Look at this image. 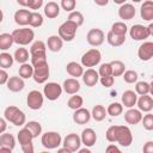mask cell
<instances>
[{"label": "cell", "instance_id": "f6af8a7d", "mask_svg": "<svg viewBox=\"0 0 153 153\" xmlns=\"http://www.w3.org/2000/svg\"><path fill=\"white\" fill-rule=\"evenodd\" d=\"M68 20L72 22V23H74V24L79 27V26H81V25L84 24V16H82V13L79 12V11H73L72 13H69Z\"/></svg>", "mask_w": 153, "mask_h": 153}, {"label": "cell", "instance_id": "3957f363", "mask_svg": "<svg viewBox=\"0 0 153 153\" xmlns=\"http://www.w3.org/2000/svg\"><path fill=\"white\" fill-rule=\"evenodd\" d=\"M12 36H13V39H14V43L18 44V45H27L30 44L33 38H35V32L32 29H29V27H22V29H16L13 30L12 32Z\"/></svg>", "mask_w": 153, "mask_h": 153}, {"label": "cell", "instance_id": "6da1fadb", "mask_svg": "<svg viewBox=\"0 0 153 153\" xmlns=\"http://www.w3.org/2000/svg\"><path fill=\"white\" fill-rule=\"evenodd\" d=\"M105 137L109 142H117L122 147H129L133 142V134L128 126H111L106 129Z\"/></svg>", "mask_w": 153, "mask_h": 153}, {"label": "cell", "instance_id": "4316f807", "mask_svg": "<svg viewBox=\"0 0 153 153\" xmlns=\"http://www.w3.org/2000/svg\"><path fill=\"white\" fill-rule=\"evenodd\" d=\"M25 86L24 79H22L20 76H11L8 82H7V88L11 92H20Z\"/></svg>", "mask_w": 153, "mask_h": 153}, {"label": "cell", "instance_id": "74e56055", "mask_svg": "<svg viewBox=\"0 0 153 153\" xmlns=\"http://www.w3.org/2000/svg\"><path fill=\"white\" fill-rule=\"evenodd\" d=\"M110 31L114 32L115 35H118V36H126L128 32V26L126 25L124 22H116L111 25Z\"/></svg>", "mask_w": 153, "mask_h": 153}, {"label": "cell", "instance_id": "f5cc1de1", "mask_svg": "<svg viewBox=\"0 0 153 153\" xmlns=\"http://www.w3.org/2000/svg\"><path fill=\"white\" fill-rule=\"evenodd\" d=\"M10 78L11 76H8V73L5 69H0V84L1 85H7Z\"/></svg>", "mask_w": 153, "mask_h": 153}, {"label": "cell", "instance_id": "4fadbf2b", "mask_svg": "<svg viewBox=\"0 0 153 153\" xmlns=\"http://www.w3.org/2000/svg\"><path fill=\"white\" fill-rule=\"evenodd\" d=\"M137 56L141 61H149L153 57V42H143L137 49Z\"/></svg>", "mask_w": 153, "mask_h": 153}, {"label": "cell", "instance_id": "f1b7e54d", "mask_svg": "<svg viewBox=\"0 0 153 153\" xmlns=\"http://www.w3.org/2000/svg\"><path fill=\"white\" fill-rule=\"evenodd\" d=\"M0 147H7L13 149L16 147V139L10 133H4L0 135Z\"/></svg>", "mask_w": 153, "mask_h": 153}, {"label": "cell", "instance_id": "603a6c76", "mask_svg": "<svg viewBox=\"0 0 153 153\" xmlns=\"http://www.w3.org/2000/svg\"><path fill=\"white\" fill-rule=\"evenodd\" d=\"M139 110L142 112H151V110L153 109V98L148 94L146 96H140L137 98V103H136Z\"/></svg>", "mask_w": 153, "mask_h": 153}, {"label": "cell", "instance_id": "d590c367", "mask_svg": "<svg viewBox=\"0 0 153 153\" xmlns=\"http://www.w3.org/2000/svg\"><path fill=\"white\" fill-rule=\"evenodd\" d=\"M112 68V76H121L126 72V65L120 60H114L110 62Z\"/></svg>", "mask_w": 153, "mask_h": 153}, {"label": "cell", "instance_id": "2e32d148", "mask_svg": "<svg viewBox=\"0 0 153 153\" xmlns=\"http://www.w3.org/2000/svg\"><path fill=\"white\" fill-rule=\"evenodd\" d=\"M135 13H136V10H135L134 5H131L129 2L123 4L118 8V17L121 19H123V20H130V19H133L135 17Z\"/></svg>", "mask_w": 153, "mask_h": 153}, {"label": "cell", "instance_id": "f546056e", "mask_svg": "<svg viewBox=\"0 0 153 153\" xmlns=\"http://www.w3.org/2000/svg\"><path fill=\"white\" fill-rule=\"evenodd\" d=\"M47 54V44L43 41H35L30 47V55Z\"/></svg>", "mask_w": 153, "mask_h": 153}, {"label": "cell", "instance_id": "91938a15", "mask_svg": "<svg viewBox=\"0 0 153 153\" xmlns=\"http://www.w3.org/2000/svg\"><path fill=\"white\" fill-rule=\"evenodd\" d=\"M0 153H12V149L7 147H0Z\"/></svg>", "mask_w": 153, "mask_h": 153}, {"label": "cell", "instance_id": "52a82bcc", "mask_svg": "<svg viewBox=\"0 0 153 153\" xmlns=\"http://www.w3.org/2000/svg\"><path fill=\"white\" fill-rule=\"evenodd\" d=\"M62 91H63V88L60 84L51 81V82L45 84V86L43 88V94L48 100L53 102V100H56L60 98V96L62 94Z\"/></svg>", "mask_w": 153, "mask_h": 153}, {"label": "cell", "instance_id": "277c9868", "mask_svg": "<svg viewBox=\"0 0 153 153\" xmlns=\"http://www.w3.org/2000/svg\"><path fill=\"white\" fill-rule=\"evenodd\" d=\"M76 30H78V26L69 22L68 19L66 22H63L60 26H59V36L61 37V39L63 42H71L75 38V35H76Z\"/></svg>", "mask_w": 153, "mask_h": 153}, {"label": "cell", "instance_id": "7a4b0ae2", "mask_svg": "<svg viewBox=\"0 0 153 153\" xmlns=\"http://www.w3.org/2000/svg\"><path fill=\"white\" fill-rule=\"evenodd\" d=\"M4 117L7 122H10L14 126H18V127L26 124V116H25L24 111L14 105H10L5 109Z\"/></svg>", "mask_w": 153, "mask_h": 153}, {"label": "cell", "instance_id": "ac0fdd59", "mask_svg": "<svg viewBox=\"0 0 153 153\" xmlns=\"http://www.w3.org/2000/svg\"><path fill=\"white\" fill-rule=\"evenodd\" d=\"M121 100H122V105L123 106H126L128 109H131L137 103V94L133 90H127V91H124L122 93Z\"/></svg>", "mask_w": 153, "mask_h": 153}, {"label": "cell", "instance_id": "9a60e30c", "mask_svg": "<svg viewBox=\"0 0 153 153\" xmlns=\"http://www.w3.org/2000/svg\"><path fill=\"white\" fill-rule=\"evenodd\" d=\"M80 137H81L82 145H85V147H87V148L94 146V143L97 141V134L92 128H85L81 131Z\"/></svg>", "mask_w": 153, "mask_h": 153}, {"label": "cell", "instance_id": "7bdbcfd3", "mask_svg": "<svg viewBox=\"0 0 153 153\" xmlns=\"http://www.w3.org/2000/svg\"><path fill=\"white\" fill-rule=\"evenodd\" d=\"M42 24H43V16L39 12H37V11L31 12L29 25L31 27H39V26H42Z\"/></svg>", "mask_w": 153, "mask_h": 153}, {"label": "cell", "instance_id": "b9f144b4", "mask_svg": "<svg viewBox=\"0 0 153 153\" xmlns=\"http://www.w3.org/2000/svg\"><path fill=\"white\" fill-rule=\"evenodd\" d=\"M24 127L30 130V133L33 135V137H37L38 135L42 134V126L37 121H29Z\"/></svg>", "mask_w": 153, "mask_h": 153}, {"label": "cell", "instance_id": "5b68a950", "mask_svg": "<svg viewBox=\"0 0 153 153\" xmlns=\"http://www.w3.org/2000/svg\"><path fill=\"white\" fill-rule=\"evenodd\" d=\"M62 137L60 135V133L57 131H47L44 134H42L41 136V142L43 145V147H45L47 149H55L57 148L60 145H62Z\"/></svg>", "mask_w": 153, "mask_h": 153}, {"label": "cell", "instance_id": "9c48e42d", "mask_svg": "<svg viewBox=\"0 0 153 153\" xmlns=\"http://www.w3.org/2000/svg\"><path fill=\"white\" fill-rule=\"evenodd\" d=\"M129 36L134 41H145L151 36L148 26L141 25V24H135L129 29Z\"/></svg>", "mask_w": 153, "mask_h": 153}, {"label": "cell", "instance_id": "8fae6325", "mask_svg": "<svg viewBox=\"0 0 153 153\" xmlns=\"http://www.w3.org/2000/svg\"><path fill=\"white\" fill-rule=\"evenodd\" d=\"M62 145L65 148L72 151V152H76L80 149V146L82 145L81 142V137L75 134V133H71V134H67L62 141Z\"/></svg>", "mask_w": 153, "mask_h": 153}, {"label": "cell", "instance_id": "11a10c76", "mask_svg": "<svg viewBox=\"0 0 153 153\" xmlns=\"http://www.w3.org/2000/svg\"><path fill=\"white\" fill-rule=\"evenodd\" d=\"M105 153H122V151H121L116 145L110 143V145L106 146V148H105Z\"/></svg>", "mask_w": 153, "mask_h": 153}, {"label": "cell", "instance_id": "7dc6e473", "mask_svg": "<svg viewBox=\"0 0 153 153\" xmlns=\"http://www.w3.org/2000/svg\"><path fill=\"white\" fill-rule=\"evenodd\" d=\"M137 79H139V74H137V72H135L133 69H128L123 74V80L127 84H136Z\"/></svg>", "mask_w": 153, "mask_h": 153}, {"label": "cell", "instance_id": "4dcf8cb0", "mask_svg": "<svg viewBox=\"0 0 153 153\" xmlns=\"http://www.w3.org/2000/svg\"><path fill=\"white\" fill-rule=\"evenodd\" d=\"M17 139H18L20 146H23V145H25V143L32 142V140H33L35 137H33V135L30 133V130L26 129V128L24 127L23 129H20V130L18 131V134H17Z\"/></svg>", "mask_w": 153, "mask_h": 153}, {"label": "cell", "instance_id": "ffe728a7", "mask_svg": "<svg viewBox=\"0 0 153 153\" xmlns=\"http://www.w3.org/2000/svg\"><path fill=\"white\" fill-rule=\"evenodd\" d=\"M142 114L139 109H128L126 112H124V121L128 123V124H137L142 121Z\"/></svg>", "mask_w": 153, "mask_h": 153}, {"label": "cell", "instance_id": "f907efd6", "mask_svg": "<svg viewBox=\"0 0 153 153\" xmlns=\"http://www.w3.org/2000/svg\"><path fill=\"white\" fill-rule=\"evenodd\" d=\"M60 6H61V8L65 10L66 12L72 13V12L74 11L75 6H76V1H75V0H62L61 4H60Z\"/></svg>", "mask_w": 153, "mask_h": 153}, {"label": "cell", "instance_id": "ab89813d", "mask_svg": "<svg viewBox=\"0 0 153 153\" xmlns=\"http://www.w3.org/2000/svg\"><path fill=\"white\" fill-rule=\"evenodd\" d=\"M20 6L27 7L30 10H39L43 6V0H18L17 1Z\"/></svg>", "mask_w": 153, "mask_h": 153}, {"label": "cell", "instance_id": "bcb514c9", "mask_svg": "<svg viewBox=\"0 0 153 153\" xmlns=\"http://www.w3.org/2000/svg\"><path fill=\"white\" fill-rule=\"evenodd\" d=\"M48 60H47V54H41V55H32L31 56V65L33 66V68L47 65Z\"/></svg>", "mask_w": 153, "mask_h": 153}, {"label": "cell", "instance_id": "5bb4252c", "mask_svg": "<svg viewBox=\"0 0 153 153\" xmlns=\"http://www.w3.org/2000/svg\"><path fill=\"white\" fill-rule=\"evenodd\" d=\"M81 78H82L84 84H85L86 86H88V87H93V86L99 81V79H100L99 73H98L96 69H93V68H87V69L84 72V74H82Z\"/></svg>", "mask_w": 153, "mask_h": 153}, {"label": "cell", "instance_id": "484cf974", "mask_svg": "<svg viewBox=\"0 0 153 153\" xmlns=\"http://www.w3.org/2000/svg\"><path fill=\"white\" fill-rule=\"evenodd\" d=\"M60 5L55 1H49L44 5V16L49 19H54L60 14Z\"/></svg>", "mask_w": 153, "mask_h": 153}, {"label": "cell", "instance_id": "e575fe53", "mask_svg": "<svg viewBox=\"0 0 153 153\" xmlns=\"http://www.w3.org/2000/svg\"><path fill=\"white\" fill-rule=\"evenodd\" d=\"M33 72H35V68L31 63H24V65H20L19 67V76L22 79H30L33 76Z\"/></svg>", "mask_w": 153, "mask_h": 153}, {"label": "cell", "instance_id": "f35d334b", "mask_svg": "<svg viewBox=\"0 0 153 153\" xmlns=\"http://www.w3.org/2000/svg\"><path fill=\"white\" fill-rule=\"evenodd\" d=\"M13 62H14V57L11 54H8L6 51H2L0 54V67H1V69H6V68L12 67Z\"/></svg>", "mask_w": 153, "mask_h": 153}, {"label": "cell", "instance_id": "d6a6232c", "mask_svg": "<svg viewBox=\"0 0 153 153\" xmlns=\"http://www.w3.org/2000/svg\"><path fill=\"white\" fill-rule=\"evenodd\" d=\"M13 57H14V61H17L20 65L27 63V61H29V51H27L26 48H18V49H16V51L13 54Z\"/></svg>", "mask_w": 153, "mask_h": 153}, {"label": "cell", "instance_id": "c3c4849f", "mask_svg": "<svg viewBox=\"0 0 153 153\" xmlns=\"http://www.w3.org/2000/svg\"><path fill=\"white\" fill-rule=\"evenodd\" d=\"M98 73H99V76H100V78L112 75V68H111L110 62H109V63H102V65L99 66Z\"/></svg>", "mask_w": 153, "mask_h": 153}, {"label": "cell", "instance_id": "be15d7a7", "mask_svg": "<svg viewBox=\"0 0 153 153\" xmlns=\"http://www.w3.org/2000/svg\"><path fill=\"white\" fill-rule=\"evenodd\" d=\"M149 94H151V97L153 98V80L149 82Z\"/></svg>", "mask_w": 153, "mask_h": 153}, {"label": "cell", "instance_id": "83f0119b", "mask_svg": "<svg viewBox=\"0 0 153 153\" xmlns=\"http://www.w3.org/2000/svg\"><path fill=\"white\" fill-rule=\"evenodd\" d=\"M91 115H92V118H93L96 122H100V121H103V120L106 117L108 111H106V109H105L103 105L97 104V105L93 106V109H92V111H91Z\"/></svg>", "mask_w": 153, "mask_h": 153}, {"label": "cell", "instance_id": "44dd1931", "mask_svg": "<svg viewBox=\"0 0 153 153\" xmlns=\"http://www.w3.org/2000/svg\"><path fill=\"white\" fill-rule=\"evenodd\" d=\"M62 88L67 94H76L80 90V82L78 81V79L68 78L63 81Z\"/></svg>", "mask_w": 153, "mask_h": 153}, {"label": "cell", "instance_id": "30bf717a", "mask_svg": "<svg viewBox=\"0 0 153 153\" xmlns=\"http://www.w3.org/2000/svg\"><path fill=\"white\" fill-rule=\"evenodd\" d=\"M105 39V35L103 32V30L98 29V27H94V29H91L87 35H86V41L92 47H99L103 44Z\"/></svg>", "mask_w": 153, "mask_h": 153}, {"label": "cell", "instance_id": "681fc988", "mask_svg": "<svg viewBox=\"0 0 153 153\" xmlns=\"http://www.w3.org/2000/svg\"><path fill=\"white\" fill-rule=\"evenodd\" d=\"M142 126H143V128L146 129V130H153V114H151V112H148L147 115H145L143 117H142Z\"/></svg>", "mask_w": 153, "mask_h": 153}, {"label": "cell", "instance_id": "94428289", "mask_svg": "<svg viewBox=\"0 0 153 153\" xmlns=\"http://www.w3.org/2000/svg\"><path fill=\"white\" fill-rule=\"evenodd\" d=\"M57 153H73V152L69 151V149H67V148H65V147H62V148H59L57 149Z\"/></svg>", "mask_w": 153, "mask_h": 153}, {"label": "cell", "instance_id": "ba28073f", "mask_svg": "<svg viewBox=\"0 0 153 153\" xmlns=\"http://www.w3.org/2000/svg\"><path fill=\"white\" fill-rule=\"evenodd\" d=\"M44 102V94H42L37 90H32L27 93L26 104L31 110H39Z\"/></svg>", "mask_w": 153, "mask_h": 153}, {"label": "cell", "instance_id": "03108f58", "mask_svg": "<svg viewBox=\"0 0 153 153\" xmlns=\"http://www.w3.org/2000/svg\"><path fill=\"white\" fill-rule=\"evenodd\" d=\"M41 153H49L48 151H43V152H41Z\"/></svg>", "mask_w": 153, "mask_h": 153}, {"label": "cell", "instance_id": "d6986e66", "mask_svg": "<svg viewBox=\"0 0 153 153\" xmlns=\"http://www.w3.org/2000/svg\"><path fill=\"white\" fill-rule=\"evenodd\" d=\"M91 117H92V115L86 108H80V109L75 110L73 114V121L76 124H86V123H88Z\"/></svg>", "mask_w": 153, "mask_h": 153}, {"label": "cell", "instance_id": "60d3db41", "mask_svg": "<svg viewBox=\"0 0 153 153\" xmlns=\"http://www.w3.org/2000/svg\"><path fill=\"white\" fill-rule=\"evenodd\" d=\"M106 111H108V115H110L111 117H117L123 112V105L122 103H117V102L111 103L106 108Z\"/></svg>", "mask_w": 153, "mask_h": 153}, {"label": "cell", "instance_id": "e0dca14e", "mask_svg": "<svg viewBox=\"0 0 153 153\" xmlns=\"http://www.w3.org/2000/svg\"><path fill=\"white\" fill-rule=\"evenodd\" d=\"M30 16H31V11H29L26 8H20L14 12L13 19H14L16 24H18L20 26H26V25H29Z\"/></svg>", "mask_w": 153, "mask_h": 153}, {"label": "cell", "instance_id": "816d5d0a", "mask_svg": "<svg viewBox=\"0 0 153 153\" xmlns=\"http://www.w3.org/2000/svg\"><path fill=\"white\" fill-rule=\"evenodd\" d=\"M99 81H100V84H102L104 87H111V86L114 85L115 78H114L112 75H110V76H104V78H100Z\"/></svg>", "mask_w": 153, "mask_h": 153}, {"label": "cell", "instance_id": "836d02e7", "mask_svg": "<svg viewBox=\"0 0 153 153\" xmlns=\"http://www.w3.org/2000/svg\"><path fill=\"white\" fill-rule=\"evenodd\" d=\"M13 43H14V39H13L12 33H1L0 35V49L2 51L10 49Z\"/></svg>", "mask_w": 153, "mask_h": 153}, {"label": "cell", "instance_id": "9f6ffc18", "mask_svg": "<svg viewBox=\"0 0 153 153\" xmlns=\"http://www.w3.org/2000/svg\"><path fill=\"white\" fill-rule=\"evenodd\" d=\"M142 153H153V141H147L143 145Z\"/></svg>", "mask_w": 153, "mask_h": 153}, {"label": "cell", "instance_id": "6125c7cd", "mask_svg": "<svg viewBox=\"0 0 153 153\" xmlns=\"http://www.w3.org/2000/svg\"><path fill=\"white\" fill-rule=\"evenodd\" d=\"M78 153H92V152H91V149H90V148L85 147V148H81V149H79V151H78Z\"/></svg>", "mask_w": 153, "mask_h": 153}, {"label": "cell", "instance_id": "7c38bea8", "mask_svg": "<svg viewBox=\"0 0 153 153\" xmlns=\"http://www.w3.org/2000/svg\"><path fill=\"white\" fill-rule=\"evenodd\" d=\"M49 74H50V69H49V65L47 63V65H43V66H39V67L35 68L32 79L37 84H44L48 80Z\"/></svg>", "mask_w": 153, "mask_h": 153}, {"label": "cell", "instance_id": "680465c9", "mask_svg": "<svg viewBox=\"0 0 153 153\" xmlns=\"http://www.w3.org/2000/svg\"><path fill=\"white\" fill-rule=\"evenodd\" d=\"M94 4L98 6H105L109 4V0H94Z\"/></svg>", "mask_w": 153, "mask_h": 153}, {"label": "cell", "instance_id": "8d00e7d4", "mask_svg": "<svg viewBox=\"0 0 153 153\" xmlns=\"http://www.w3.org/2000/svg\"><path fill=\"white\" fill-rule=\"evenodd\" d=\"M67 105H68L69 109H72V110L75 111V110H78V109L82 108V105H84V99H82L81 96L73 94V96H71V98L68 99Z\"/></svg>", "mask_w": 153, "mask_h": 153}, {"label": "cell", "instance_id": "8992f818", "mask_svg": "<svg viewBox=\"0 0 153 153\" xmlns=\"http://www.w3.org/2000/svg\"><path fill=\"white\" fill-rule=\"evenodd\" d=\"M102 60V54L98 49L92 48L90 50H87L85 54H82L81 56V65L82 67H87V68H92L97 65H99Z\"/></svg>", "mask_w": 153, "mask_h": 153}, {"label": "cell", "instance_id": "e7e4bbea", "mask_svg": "<svg viewBox=\"0 0 153 153\" xmlns=\"http://www.w3.org/2000/svg\"><path fill=\"white\" fill-rule=\"evenodd\" d=\"M148 30H149V33H151V36L153 37V23H151V24L148 25Z\"/></svg>", "mask_w": 153, "mask_h": 153}, {"label": "cell", "instance_id": "ee69618b", "mask_svg": "<svg viewBox=\"0 0 153 153\" xmlns=\"http://www.w3.org/2000/svg\"><path fill=\"white\" fill-rule=\"evenodd\" d=\"M135 92L139 96L149 94V82H147V81H137L135 84Z\"/></svg>", "mask_w": 153, "mask_h": 153}, {"label": "cell", "instance_id": "cb8c5ba5", "mask_svg": "<svg viewBox=\"0 0 153 153\" xmlns=\"http://www.w3.org/2000/svg\"><path fill=\"white\" fill-rule=\"evenodd\" d=\"M63 47V41L61 39V37L59 35H51L50 37H48L47 41V48L53 51V53H57L62 49Z\"/></svg>", "mask_w": 153, "mask_h": 153}, {"label": "cell", "instance_id": "db71d44e", "mask_svg": "<svg viewBox=\"0 0 153 153\" xmlns=\"http://www.w3.org/2000/svg\"><path fill=\"white\" fill-rule=\"evenodd\" d=\"M22 151H23V153H35L33 143H32V142H29V143L23 145V146H22Z\"/></svg>", "mask_w": 153, "mask_h": 153}, {"label": "cell", "instance_id": "1f68e13d", "mask_svg": "<svg viewBox=\"0 0 153 153\" xmlns=\"http://www.w3.org/2000/svg\"><path fill=\"white\" fill-rule=\"evenodd\" d=\"M106 41L111 47H121L126 42V36H118L114 32L109 31L106 35Z\"/></svg>", "mask_w": 153, "mask_h": 153}, {"label": "cell", "instance_id": "6f0895ef", "mask_svg": "<svg viewBox=\"0 0 153 153\" xmlns=\"http://www.w3.org/2000/svg\"><path fill=\"white\" fill-rule=\"evenodd\" d=\"M6 123H7V121L5 120V117H2V118H0V134H4L5 133V130H6Z\"/></svg>", "mask_w": 153, "mask_h": 153}, {"label": "cell", "instance_id": "7402d4cb", "mask_svg": "<svg viewBox=\"0 0 153 153\" xmlns=\"http://www.w3.org/2000/svg\"><path fill=\"white\" fill-rule=\"evenodd\" d=\"M140 16L146 22L153 20V1L152 0H146V1H143L141 4Z\"/></svg>", "mask_w": 153, "mask_h": 153}, {"label": "cell", "instance_id": "d4e9b609", "mask_svg": "<svg viewBox=\"0 0 153 153\" xmlns=\"http://www.w3.org/2000/svg\"><path fill=\"white\" fill-rule=\"evenodd\" d=\"M66 71H67V73L71 75V76H73L74 79H78L79 76H82V74H84V68H82V65H80V63H78V62H75V61H71V62H68L67 63V66H66Z\"/></svg>", "mask_w": 153, "mask_h": 153}]
</instances>
